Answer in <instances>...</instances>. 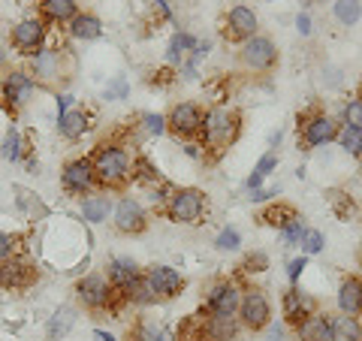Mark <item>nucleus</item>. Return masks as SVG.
Returning <instances> with one entry per match:
<instances>
[{
  "instance_id": "obj_24",
  "label": "nucleus",
  "mask_w": 362,
  "mask_h": 341,
  "mask_svg": "<svg viewBox=\"0 0 362 341\" xmlns=\"http://www.w3.org/2000/svg\"><path fill=\"white\" fill-rule=\"evenodd\" d=\"M112 212H115V206H112V200H109L106 190L88 193V197L82 200V218L88 224H103V221H109Z\"/></svg>"
},
{
  "instance_id": "obj_2",
  "label": "nucleus",
  "mask_w": 362,
  "mask_h": 341,
  "mask_svg": "<svg viewBox=\"0 0 362 341\" xmlns=\"http://www.w3.org/2000/svg\"><path fill=\"white\" fill-rule=\"evenodd\" d=\"M90 163L100 190H124L133 178V161L124 142H100L90 151Z\"/></svg>"
},
{
  "instance_id": "obj_50",
  "label": "nucleus",
  "mask_w": 362,
  "mask_h": 341,
  "mask_svg": "<svg viewBox=\"0 0 362 341\" xmlns=\"http://www.w3.org/2000/svg\"><path fill=\"white\" fill-rule=\"evenodd\" d=\"M266 341H287V333L281 323H269L266 326Z\"/></svg>"
},
{
  "instance_id": "obj_17",
  "label": "nucleus",
  "mask_w": 362,
  "mask_h": 341,
  "mask_svg": "<svg viewBox=\"0 0 362 341\" xmlns=\"http://www.w3.org/2000/svg\"><path fill=\"white\" fill-rule=\"evenodd\" d=\"M64 58L66 52L61 49H42L40 54H33L30 58V76H37V82H61V79H66V70H64Z\"/></svg>"
},
{
  "instance_id": "obj_20",
  "label": "nucleus",
  "mask_w": 362,
  "mask_h": 341,
  "mask_svg": "<svg viewBox=\"0 0 362 341\" xmlns=\"http://www.w3.org/2000/svg\"><path fill=\"white\" fill-rule=\"evenodd\" d=\"M239 333H242L239 317L206 314V323H202V341H235Z\"/></svg>"
},
{
  "instance_id": "obj_34",
  "label": "nucleus",
  "mask_w": 362,
  "mask_h": 341,
  "mask_svg": "<svg viewBox=\"0 0 362 341\" xmlns=\"http://www.w3.org/2000/svg\"><path fill=\"white\" fill-rule=\"evenodd\" d=\"M133 181H139V185H148V187H154V185H160V173H157V166L148 161L145 154H136L133 157Z\"/></svg>"
},
{
  "instance_id": "obj_16",
  "label": "nucleus",
  "mask_w": 362,
  "mask_h": 341,
  "mask_svg": "<svg viewBox=\"0 0 362 341\" xmlns=\"http://www.w3.org/2000/svg\"><path fill=\"white\" fill-rule=\"evenodd\" d=\"M257 28H259V18H257V13L251 6H245V4H239V6H233L230 13L223 16V37L230 40V42H245V40H251V37H257Z\"/></svg>"
},
{
  "instance_id": "obj_21",
  "label": "nucleus",
  "mask_w": 362,
  "mask_h": 341,
  "mask_svg": "<svg viewBox=\"0 0 362 341\" xmlns=\"http://www.w3.org/2000/svg\"><path fill=\"white\" fill-rule=\"evenodd\" d=\"M296 341H332V314L314 311L296 326Z\"/></svg>"
},
{
  "instance_id": "obj_43",
  "label": "nucleus",
  "mask_w": 362,
  "mask_h": 341,
  "mask_svg": "<svg viewBox=\"0 0 362 341\" xmlns=\"http://www.w3.org/2000/svg\"><path fill=\"white\" fill-rule=\"evenodd\" d=\"M142 130L148 136H163L166 133V115H154V112H142L139 115Z\"/></svg>"
},
{
  "instance_id": "obj_32",
  "label": "nucleus",
  "mask_w": 362,
  "mask_h": 341,
  "mask_svg": "<svg viewBox=\"0 0 362 341\" xmlns=\"http://www.w3.org/2000/svg\"><path fill=\"white\" fill-rule=\"evenodd\" d=\"M278 169V154L275 151H266L263 157L257 161V166H254V173L247 175V181H245V187L247 190H257V187H263V181H266V175H272Z\"/></svg>"
},
{
  "instance_id": "obj_15",
  "label": "nucleus",
  "mask_w": 362,
  "mask_h": 341,
  "mask_svg": "<svg viewBox=\"0 0 362 341\" xmlns=\"http://www.w3.org/2000/svg\"><path fill=\"white\" fill-rule=\"evenodd\" d=\"M145 278L151 281V287H154V293H157V302L178 299L181 293H185V287H187L185 275H181L178 269H173V266H163V263L145 269Z\"/></svg>"
},
{
  "instance_id": "obj_10",
  "label": "nucleus",
  "mask_w": 362,
  "mask_h": 341,
  "mask_svg": "<svg viewBox=\"0 0 362 341\" xmlns=\"http://www.w3.org/2000/svg\"><path fill=\"white\" fill-rule=\"evenodd\" d=\"M242 302V287L233 278H218L206 293V314L218 317H235Z\"/></svg>"
},
{
  "instance_id": "obj_23",
  "label": "nucleus",
  "mask_w": 362,
  "mask_h": 341,
  "mask_svg": "<svg viewBox=\"0 0 362 341\" xmlns=\"http://www.w3.org/2000/svg\"><path fill=\"white\" fill-rule=\"evenodd\" d=\"M139 275H142V269L130 257H115V260H109V266H106V278L115 290H124L133 278H139Z\"/></svg>"
},
{
  "instance_id": "obj_30",
  "label": "nucleus",
  "mask_w": 362,
  "mask_h": 341,
  "mask_svg": "<svg viewBox=\"0 0 362 341\" xmlns=\"http://www.w3.org/2000/svg\"><path fill=\"white\" fill-rule=\"evenodd\" d=\"M332 341H362V323H359V317L335 314L332 317Z\"/></svg>"
},
{
  "instance_id": "obj_29",
  "label": "nucleus",
  "mask_w": 362,
  "mask_h": 341,
  "mask_svg": "<svg viewBox=\"0 0 362 341\" xmlns=\"http://www.w3.org/2000/svg\"><path fill=\"white\" fill-rule=\"evenodd\" d=\"M293 218H299V212L293 209L290 202H272V206H266L263 212H259V224H266V226H275L278 233L284 230V226H287Z\"/></svg>"
},
{
  "instance_id": "obj_7",
  "label": "nucleus",
  "mask_w": 362,
  "mask_h": 341,
  "mask_svg": "<svg viewBox=\"0 0 362 341\" xmlns=\"http://www.w3.org/2000/svg\"><path fill=\"white\" fill-rule=\"evenodd\" d=\"M239 323L247 333H263L272 323V302L259 287H245L242 290V302H239Z\"/></svg>"
},
{
  "instance_id": "obj_37",
  "label": "nucleus",
  "mask_w": 362,
  "mask_h": 341,
  "mask_svg": "<svg viewBox=\"0 0 362 341\" xmlns=\"http://www.w3.org/2000/svg\"><path fill=\"white\" fill-rule=\"evenodd\" d=\"M335 142L341 145V149H344L350 157H356V161H362V130H356V127H347V124H341V127H338Z\"/></svg>"
},
{
  "instance_id": "obj_5",
  "label": "nucleus",
  "mask_w": 362,
  "mask_h": 341,
  "mask_svg": "<svg viewBox=\"0 0 362 341\" xmlns=\"http://www.w3.org/2000/svg\"><path fill=\"white\" fill-rule=\"evenodd\" d=\"M299 130V149H320V145L332 142L338 136V124L320 109H305L296 115Z\"/></svg>"
},
{
  "instance_id": "obj_12",
  "label": "nucleus",
  "mask_w": 362,
  "mask_h": 341,
  "mask_svg": "<svg viewBox=\"0 0 362 341\" xmlns=\"http://www.w3.org/2000/svg\"><path fill=\"white\" fill-rule=\"evenodd\" d=\"M112 224L121 236H142L148 230V212L136 197H121L112 212Z\"/></svg>"
},
{
  "instance_id": "obj_53",
  "label": "nucleus",
  "mask_w": 362,
  "mask_h": 341,
  "mask_svg": "<svg viewBox=\"0 0 362 341\" xmlns=\"http://www.w3.org/2000/svg\"><path fill=\"white\" fill-rule=\"evenodd\" d=\"M70 106H73V97L70 94H58V118L64 115V112H70Z\"/></svg>"
},
{
  "instance_id": "obj_54",
  "label": "nucleus",
  "mask_w": 362,
  "mask_h": 341,
  "mask_svg": "<svg viewBox=\"0 0 362 341\" xmlns=\"http://www.w3.org/2000/svg\"><path fill=\"white\" fill-rule=\"evenodd\" d=\"M94 341H115V335L106 333V329H94Z\"/></svg>"
},
{
  "instance_id": "obj_22",
  "label": "nucleus",
  "mask_w": 362,
  "mask_h": 341,
  "mask_svg": "<svg viewBox=\"0 0 362 341\" xmlns=\"http://www.w3.org/2000/svg\"><path fill=\"white\" fill-rule=\"evenodd\" d=\"M78 16L76 0H40V18L45 25H70Z\"/></svg>"
},
{
  "instance_id": "obj_48",
  "label": "nucleus",
  "mask_w": 362,
  "mask_h": 341,
  "mask_svg": "<svg viewBox=\"0 0 362 341\" xmlns=\"http://www.w3.org/2000/svg\"><path fill=\"white\" fill-rule=\"evenodd\" d=\"M13 254H16V236L0 230V263H4L6 257H13Z\"/></svg>"
},
{
  "instance_id": "obj_28",
  "label": "nucleus",
  "mask_w": 362,
  "mask_h": 341,
  "mask_svg": "<svg viewBox=\"0 0 362 341\" xmlns=\"http://www.w3.org/2000/svg\"><path fill=\"white\" fill-rule=\"evenodd\" d=\"M194 49H197L194 33L178 30V33H173V40H169V45H166V61L169 64H185L190 54H194Z\"/></svg>"
},
{
  "instance_id": "obj_44",
  "label": "nucleus",
  "mask_w": 362,
  "mask_h": 341,
  "mask_svg": "<svg viewBox=\"0 0 362 341\" xmlns=\"http://www.w3.org/2000/svg\"><path fill=\"white\" fill-rule=\"evenodd\" d=\"M326 197H329V206H332V212L338 214V218H350V212H354V202H350V197H347L344 190H329Z\"/></svg>"
},
{
  "instance_id": "obj_45",
  "label": "nucleus",
  "mask_w": 362,
  "mask_h": 341,
  "mask_svg": "<svg viewBox=\"0 0 362 341\" xmlns=\"http://www.w3.org/2000/svg\"><path fill=\"white\" fill-rule=\"evenodd\" d=\"M245 275H259V272H266L269 269V257H266V251H254V254H247L245 257V263L239 266Z\"/></svg>"
},
{
  "instance_id": "obj_49",
  "label": "nucleus",
  "mask_w": 362,
  "mask_h": 341,
  "mask_svg": "<svg viewBox=\"0 0 362 341\" xmlns=\"http://www.w3.org/2000/svg\"><path fill=\"white\" fill-rule=\"evenodd\" d=\"M247 193H251V197H247V200H251V202H266V200H272V197H275V187H257V190H247Z\"/></svg>"
},
{
  "instance_id": "obj_19",
  "label": "nucleus",
  "mask_w": 362,
  "mask_h": 341,
  "mask_svg": "<svg viewBox=\"0 0 362 341\" xmlns=\"http://www.w3.org/2000/svg\"><path fill=\"white\" fill-rule=\"evenodd\" d=\"M338 311L347 317H362V278L359 275H347L341 284H338L335 293Z\"/></svg>"
},
{
  "instance_id": "obj_39",
  "label": "nucleus",
  "mask_w": 362,
  "mask_h": 341,
  "mask_svg": "<svg viewBox=\"0 0 362 341\" xmlns=\"http://www.w3.org/2000/svg\"><path fill=\"white\" fill-rule=\"evenodd\" d=\"M305 218L299 214V218H293L284 230H281V242H284V248H299V242H302V236H305Z\"/></svg>"
},
{
  "instance_id": "obj_6",
  "label": "nucleus",
  "mask_w": 362,
  "mask_h": 341,
  "mask_svg": "<svg viewBox=\"0 0 362 341\" xmlns=\"http://www.w3.org/2000/svg\"><path fill=\"white\" fill-rule=\"evenodd\" d=\"M202 121H206V109L199 103H175L166 115V133H173L178 142H194L202 133Z\"/></svg>"
},
{
  "instance_id": "obj_25",
  "label": "nucleus",
  "mask_w": 362,
  "mask_h": 341,
  "mask_svg": "<svg viewBox=\"0 0 362 341\" xmlns=\"http://www.w3.org/2000/svg\"><path fill=\"white\" fill-rule=\"evenodd\" d=\"M88 127H90V118H88V112H82V109H70V112H64V115L58 118V133L64 136L66 142L82 139Z\"/></svg>"
},
{
  "instance_id": "obj_9",
  "label": "nucleus",
  "mask_w": 362,
  "mask_h": 341,
  "mask_svg": "<svg viewBox=\"0 0 362 341\" xmlns=\"http://www.w3.org/2000/svg\"><path fill=\"white\" fill-rule=\"evenodd\" d=\"M61 187L70 197H88L97 187V175H94V163L90 157H73L66 161L61 169Z\"/></svg>"
},
{
  "instance_id": "obj_8",
  "label": "nucleus",
  "mask_w": 362,
  "mask_h": 341,
  "mask_svg": "<svg viewBox=\"0 0 362 341\" xmlns=\"http://www.w3.org/2000/svg\"><path fill=\"white\" fill-rule=\"evenodd\" d=\"M239 64L247 73H272L278 67V45L263 33L245 40L239 49Z\"/></svg>"
},
{
  "instance_id": "obj_56",
  "label": "nucleus",
  "mask_w": 362,
  "mask_h": 341,
  "mask_svg": "<svg viewBox=\"0 0 362 341\" xmlns=\"http://www.w3.org/2000/svg\"><path fill=\"white\" fill-rule=\"evenodd\" d=\"M6 61V52H4V45H0V64H4Z\"/></svg>"
},
{
  "instance_id": "obj_33",
  "label": "nucleus",
  "mask_w": 362,
  "mask_h": 341,
  "mask_svg": "<svg viewBox=\"0 0 362 341\" xmlns=\"http://www.w3.org/2000/svg\"><path fill=\"white\" fill-rule=\"evenodd\" d=\"M127 341H169L166 329L154 320H136L127 333Z\"/></svg>"
},
{
  "instance_id": "obj_36",
  "label": "nucleus",
  "mask_w": 362,
  "mask_h": 341,
  "mask_svg": "<svg viewBox=\"0 0 362 341\" xmlns=\"http://www.w3.org/2000/svg\"><path fill=\"white\" fill-rule=\"evenodd\" d=\"M332 13H335L338 25L354 28L356 21L362 18V4H359V0H335V4H332Z\"/></svg>"
},
{
  "instance_id": "obj_26",
  "label": "nucleus",
  "mask_w": 362,
  "mask_h": 341,
  "mask_svg": "<svg viewBox=\"0 0 362 341\" xmlns=\"http://www.w3.org/2000/svg\"><path fill=\"white\" fill-rule=\"evenodd\" d=\"M121 293H124V302H127V305H142V308H148V305L157 302V293L151 287V281L145 278V272L139 278H133Z\"/></svg>"
},
{
  "instance_id": "obj_42",
  "label": "nucleus",
  "mask_w": 362,
  "mask_h": 341,
  "mask_svg": "<svg viewBox=\"0 0 362 341\" xmlns=\"http://www.w3.org/2000/svg\"><path fill=\"white\" fill-rule=\"evenodd\" d=\"M323 245H326V236L320 233V230H305V236H302V242H299V248H302V254L305 257H311V254H320L323 251Z\"/></svg>"
},
{
  "instance_id": "obj_40",
  "label": "nucleus",
  "mask_w": 362,
  "mask_h": 341,
  "mask_svg": "<svg viewBox=\"0 0 362 341\" xmlns=\"http://www.w3.org/2000/svg\"><path fill=\"white\" fill-rule=\"evenodd\" d=\"M341 124L362 130V94L350 97L347 103H344V109H341Z\"/></svg>"
},
{
  "instance_id": "obj_55",
  "label": "nucleus",
  "mask_w": 362,
  "mask_h": 341,
  "mask_svg": "<svg viewBox=\"0 0 362 341\" xmlns=\"http://www.w3.org/2000/svg\"><path fill=\"white\" fill-rule=\"evenodd\" d=\"M281 139H284V133H281V130H275V133L269 136V145H272V149H278V145H281Z\"/></svg>"
},
{
  "instance_id": "obj_18",
  "label": "nucleus",
  "mask_w": 362,
  "mask_h": 341,
  "mask_svg": "<svg viewBox=\"0 0 362 341\" xmlns=\"http://www.w3.org/2000/svg\"><path fill=\"white\" fill-rule=\"evenodd\" d=\"M314 311H317L314 299L308 296V293H302L296 284H293L284 296H281V314H284V323L293 326V329H296L305 320V317H311Z\"/></svg>"
},
{
  "instance_id": "obj_51",
  "label": "nucleus",
  "mask_w": 362,
  "mask_h": 341,
  "mask_svg": "<svg viewBox=\"0 0 362 341\" xmlns=\"http://www.w3.org/2000/svg\"><path fill=\"white\" fill-rule=\"evenodd\" d=\"M124 97V94H127V82H124V79H115V82H112L109 88H106V97L112 100V97Z\"/></svg>"
},
{
  "instance_id": "obj_14",
  "label": "nucleus",
  "mask_w": 362,
  "mask_h": 341,
  "mask_svg": "<svg viewBox=\"0 0 362 341\" xmlns=\"http://www.w3.org/2000/svg\"><path fill=\"white\" fill-rule=\"evenodd\" d=\"M33 91H37V79L25 70H9L4 76V82H0V97H4L6 109H21L33 97Z\"/></svg>"
},
{
  "instance_id": "obj_35",
  "label": "nucleus",
  "mask_w": 362,
  "mask_h": 341,
  "mask_svg": "<svg viewBox=\"0 0 362 341\" xmlns=\"http://www.w3.org/2000/svg\"><path fill=\"white\" fill-rule=\"evenodd\" d=\"M73 323H76V314H73L70 308H61V311H54V314L49 317V326H45V335H49L52 341H58V338H64L66 333H70Z\"/></svg>"
},
{
  "instance_id": "obj_47",
  "label": "nucleus",
  "mask_w": 362,
  "mask_h": 341,
  "mask_svg": "<svg viewBox=\"0 0 362 341\" xmlns=\"http://www.w3.org/2000/svg\"><path fill=\"white\" fill-rule=\"evenodd\" d=\"M308 269V257H296V260H290L287 263V278H290V284H299V278H302V272Z\"/></svg>"
},
{
  "instance_id": "obj_52",
  "label": "nucleus",
  "mask_w": 362,
  "mask_h": 341,
  "mask_svg": "<svg viewBox=\"0 0 362 341\" xmlns=\"http://www.w3.org/2000/svg\"><path fill=\"white\" fill-rule=\"evenodd\" d=\"M296 30L302 33V37H311V18L305 16V13L296 16Z\"/></svg>"
},
{
  "instance_id": "obj_13",
  "label": "nucleus",
  "mask_w": 362,
  "mask_h": 341,
  "mask_svg": "<svg viewBox=\"0 0 362 341\" xmlns=\"http://www.w3.org/2000/svg\"><path fill=\"white\" fill-rule=\"evenodd\" d=\"M40 278V269L30 263L25 257H6L4 263H0V290H28L33 287Z\"/></svg>"
},
{
  "instance_id": "obj_3",
  "label": "nucleus",
  "mask_w": 362,
  "mask_h": 341,
  "mask_svg": "<svg viewBox=\"0 0 362 341\" xmlns=\"http://www.w3.org/2000/svg\"><path fill=\"white\" fill-rule=\"evenodd\" d=\"M76 299L90 314H106V311L118 314L121 305H127L124 302V293L112 287L109 278L100 275V272H88L85 278L76 281Z\"/></svg>"
},
{
  "instance_id": "obj_1",
  "label": "nucleus",
  "mask_w": 362,
  "mask_h": 341,
  "mask_svg": "<svg viewBox=\"0 0 362 341\" xmlns=\"http://www.w3.org/2000/svg\"><path fill=\"white\" fill-rule=\"evenodd\" d=\"M242 136V112L235 106H211L202 121V133H199V145H202V157L206 161H221L235 145V139Z\"/></svg>"
},
{
  "instance_id": "obj_4",
  "label": "nucleus",
  "mask_w": 362,
  "mask_h": 341,
  "mask_svg": "<svg viewBox=\"0 0 362 341\" xmlns=\"http://www.w3.org/2000/svg\"><path fill=\"white\" fill-rule=\"evenodd\" d=\"M160 212H163V218L173 224L197 226L206 221V214H209V197H206V190H199V187H175V193L169 197V202Z\"/></svg>"
},
{
  "instance_id": "obj_27",
  "label": "nucleus",
  "mask_w": 362,
  "mask_h": 341,
  "mask_svg": "<svg viewBox=\"0 0 362 341\" xmlns=\"http://www.w3.org/2000/svg\"><path fill=\"white\" fill-rule=\"evenodd\" d=\"M70 37L73 40H100L103 37V21H100L97 16H90V13H78L73 21H70Z\"/></svg>"
},
{
  "instance_id": "obj_31",
  "label": "nucleus",
  "mask_w": 362,
  "mask_h": 341,
  "mask_svg": "<svg viewBox=\"0 0 362 341\" xmlns=\"http://www.w3.org/2000/svg\"><path fill=\"white\" fill-rule=\"evenodd\" d=\"M25 139H21V133H18V127H9L6 130V136H4V142H0V157L4 161H9V163H21L25 161Z\"/></svg>"
},
{
  "instance_id": "obj_41",
  "label": "nucleus",
  "mask_w": 362,
  "mask_h": 341,
  "mask_svg": "<svg viewBox=\"0 0 362 341\" xmlns=\"http://www.w3.org/2000/svg\"><path fill=\"white\" fill-rule=\"evenodd\" d=\"M239 245H242V233L235 230V226H223L218 233V238H214V248H218V251H239Z\"/></svg>"
},
{
  "instance_id": "obj_11",
  "label": "nucleus",
  "mask_w": 362,
  "mask_h": 341,
  "mask_svg": "<svg viewBox=\"0 0 362 341\" xmlns=\"http://www.w3.org/2000/svg\"><path fill=\"white\" fill-rule=\"evenodd\" d=\"M45 33H49V28H45L42 18H21L9 30V42H13V49L21 58H33V54L45 49Z\"/></svg>"
},
{
  "instance_id": "obj_46",
  "label": "nucleus",
  "mask_w": 362,
  "mask_h": 341,
  "mask_svg": "<svg viewBox=\"0 0 362 341\" xmlns=\"http://www.w3.org/2000/svg\"><path fill=\"white\" fill-rule=\"evenodd\" d=\"M175 70L173 67H160V70H151V76H148V85H160V88H169L175 82Z\"/></svg>"
},
{
  "instance_id": "obj_38",
  "label": "nucleus",
  "mask_w": 362,
  "mask_h": 341,
  "mask_svg": "<svg viewBox=\"0 0 362 341\" xmlns=\"http://www.w3.org/2000/svg\"><path fill=\"white\" fill-rule=\"evenodd\" d=\"M202 323H206V311L185 317L178 326V341H202Z\"/></svg>"
}]
</instances>
